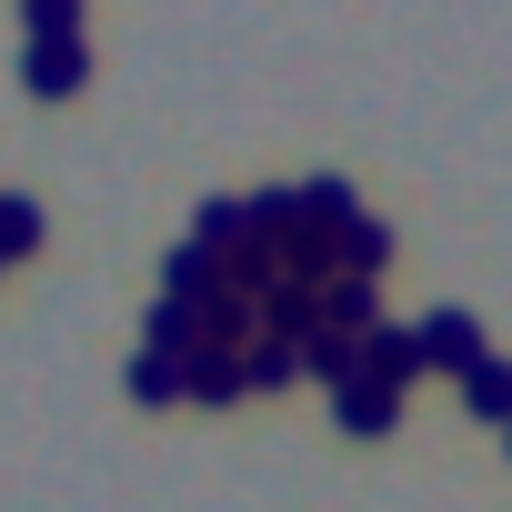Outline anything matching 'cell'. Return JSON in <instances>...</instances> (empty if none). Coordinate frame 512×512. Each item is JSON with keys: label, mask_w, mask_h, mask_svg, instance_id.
<instances>
[{"label": "cell", "mask_w": 512, "mask_h": 512, "mask_svg": "<svg viewBox=\"0 0 512 512\" xmlns=\"http://www.w3.org/2000/svg\"><path fill=\"white\" fill-rule=\"evenodd\" d=\"M332 422H342L352 442H382V432H402V392L362 372V382H342V392H332Z\"/></svg>", "instance_id": "obj_3"}, {"label": "cell", "mask_w": 512, "mask_h": 512, "mask_svg": "<svg viewBox=\"0 0 512 512\" xmlns=\"http://www.w3.org/2000/svg\"><path fill=\"white\" fill-rule=\"evenodd\" d=\"M141 352H171V362H191V352H201V302H171V292H161V302L141 312Z\"/></svg>", "instance_id": "obj_7"}, {"label": "cell", "mask_w": 512, "mask_h": 512, "mask_svg": "<svg viewBox=\"0 0 512 512\" xmlns=\"http://www.w3.org/2000/svg\"><path fill=\"white\" fill-rule=\"evenodd\" d=\"M362 372H372V382H392V392H412V372H422V342H412L402 322H372V332H362Z\"/></svg>", "instance_id": "obj_8"}, {"label": "cell", "mask_w": 512, "mask_h": 512, "mask_svg": "<svg viewBox=\"0 0 512 512\" xmlns=\"http://www.w3.org/2000/svg\"><path fill=\"white\" fill-rule=\"evenodd\" d=\"M211 282H221V251H201V241L181 231V241L161 251V292H171V302H201Z\"/></svg>", "instance_id": "obj_9"}, {"label": "cell", "mask_w": 512, "mask_h": 512, "mask_svg": "<svg viewBox=\"0 0 512 512\" xmlns=\"http://www.w3.org/2000/svg\"><path fill=\"white\" fill-rule=\"evenodd\" d=\"M21 41H81V0H21Z\"/></svg>", "instance_id": "obj_18"}, {"label": "cell", "mask_w": 512, "mask_h": 512, "mask_svg": "<svg viewBox=\"0 0 512 512\" xmlns=\"http://www.w3.org/2000/svg\"><path fill=\"white\" fill-rule=\"evenodd\" d=\"M372 322H382V282H352V272H342V282L322 292V332H352V342H362Z\"/></svg>", "instance_id": "obj_10"}, {"label": "cell", "mask_w": 512, "mask_h": 512, "mask_svg": "<svg viewBox=\"0 0 512 512\" xmlns=\"http://www.w3.org/2000/svg\"><path fill=\"white\" fill-rule=\"evenodd\" d=\"M302 221H312V231H342V221H362V191H352L342 171H312V181H302Z\"/></svg>", "instance_id": "obj_12"}, {"label": "cell", "mask_w": 512, "mask_h": 512, "mask_svg": "<svg viewBox=\"0 0 512 512\" xmlns=\"http://www.w3.org/2000/svg\"><path fill=\"white\" fill-rule=\"evenodd\" d=\"M21 251H41V201L31 191H0V272H11Z\"/></svg>", "instance_id": "obj_14"}, {"label": "cell", "mask_w": 512, "mask_h": 512, "mask_svg": "<svg viewBox=\"0 0 512 512\" xmlns=\"http://www.w3.org/2000/svg\"><path fill=\"white\" fill-rule=\"evenodd\" d=\"M191 241H201V251H231V241H251V211L221 191V201H201V211H191Z\"/></svg>", "instance_id": "obj_17"}, {"label": "cell", "mask_w": 512, "mask_h": 512, "mask_svg": "<svg viewBox=\"0 0 512 512\" xmlns=\"http://www.w3.org/2000/svg\"><path fill=\"white\" fill-rule=\"evenodd\" d=\"M302 372H322V382L342 392V382H362V342H352V332H312V342H302Z\"/></svg>", "instance_id": "obj_15"}, {"label": "cell", "mask_w": 512, "mask_h": 512, "mask_svg": "<svg viewBox=\"0 0 512 512\" xmlns=\"http://www.w3.org/2000/svg\"><path fill=\"white\" fill-rule=\"evenodd\" d=\"M241 211H251V241H282V231H302V181H262V191H241Z\"/></svg>", "instance_id": "obj_11"}, {"label": "cell", "mask_w": 512, "mask_h": 512, "mask_svg": "<svg viewBox=\"0 0 512 512\" xmlns=\"http://www.w3.org/2000/svg\"><path fill=\"white\" fill-rule=\"evenodd\" d=\"M462 402H472L482 422H512V362H502V352H482V362L462 372Z\"/></svg>", "instance_id": "obj_13"}, {"label": "cell", "mask_w": 512, "mask_h": 512, "mask_svg": "<svg viewBox=\"0 0 512 512\" xmlns=\"http://www.w3.org/2000/svg\"><path fill=\"white\" fill-rule=\"evenodd\" d=\"M332 262H342L352 282H382V272H392V221H372V211L342 221V231H332Z\"/></svg>", "instance_id": "obj_6"}, {"label": "cell", "mask_w": 512, "mask_h": 512, "mask_svg": "<svg viewBox=\"0 0 512 512\" xmlns=\"http://www.w3.org/2000/svg\"><path fill=\"white\" fill-rule=\"evenodd\" d=\"M121 382H131V402H151V412H171V402H181V362H171V352H131V372H121Z\"/></svg>", "instance_id": "obj_16"}, {"label": "cell", "mask_w": 512, "mask_h": 512, "mask_svg": "<svg viewBox=\"0 0 512 512\" xmlns=\"http://www.w3.org/2000/svg\"><path fill=\"white\" fill-rule=\"evenodd\" d=\"M241 372H251V392H282V382H292V372H302V352H292V342H272V332H262V342H251V352H241Z\"/></svg>", "instance_id": "obj_19"}, {"label": "cell", "mask_w": 512, "mask_h": 512, "mask_svg": "<svg viewBox=\"0 0 512 512\" xmlns=\"http://www.w3.org/2000/svg\"><path fill=\"white\" fill-rule=\"evenodd\" d=\"M262 342V302H241L231 282H211L201 292V352H251Z\"/></svg>", "instance_id": "obj_4"}, {"label": "cell", "mask_w": 512, "mask_h": 512, "mask_svg": "<svg viewBox=\"0 0 512 512\" xmlns=\"http://www.w3.org/2000/svg\"><path fill=\"white\" fill-rule=\"evenodd\" d=\"M81 81H91V41H21V91L71 101Z\"/></svg>", "instance_id": "obj_2"}, {"label": "cell", "mask_w": 512, "mask_h": 512, "mask_svg": "<svg viewBox=\"0 0 512 512\" xmlns=\"http://www.w3.org/2000/svg\"><path fill=\"white\" fill-rule=\"evenodd\" d=\"M412 342H422V372H452V382H462V372H472V362L492 352V342H482V322H472L462 302L422 312V322H412Z\"/></svg>", "instance_id": "obj_1"}, {"label": "cell", "mask_w": 512, "mask_h": 512, "mask_svg": "<svg viewBox=\"0 0 512 512\" xmlns=\"http://www.w3.org/2000/svg\"><path fill=\"white\" fill-rule=\"evenodd\" d=\"M502 442H512V422H502Z\"/></svg>", "instance_id": "obj_20"}, {"label": "cell", "mask_w": 512, "mask_h": 512, "mask_svg": "<svg viewBox=\"0 0 512 512\" xmlns=\"http://www.w3.org/2000/svg\"><path fill=\"white\" fill-rule=\"evenodd\" d=\"M241 392H251L241 352H191V362H181V402H201V412H231Z\"/></svg>", "instance_id": "obj_5"}]
</instances>
